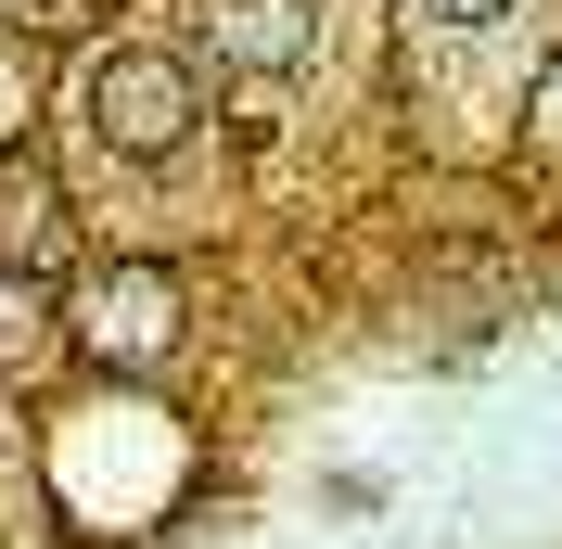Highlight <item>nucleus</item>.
<instances>
[{
  "label": "nucleus",
  "instance_id": "7ed1b4c3",
  "mask_svg": "<svg viewBox=\"0 0 562 549\" xmlns=\"http://www.w3.org/2000/svg\"><path fill=\"white\" fill-rule=\"evenodd\" d=\"M192 38H205L192 65H231L269 90V77L307 65V0H192Z\"/></svg>",
  "mask_w": 562,
  "mask_h": 549
},
{
  "label": "nucleus",
  "instance_id": "39448f33",
  "mask_svg": "<svg viewBox=\"0 0 562 549\" xmlns=\"http://www.w3.org/2000/svg\"><path fill=\"white\" fill-rule=\"evenodd\" d=\"M38 345H52V294H38V281H13V269H0V371H26Z\"/></svg>",
  "mask_w": 562,
  "mask_h": 549
},
{
  "label": "nucleus",
  "instance_id": "f257e3e1",
  "mask_svg": "<svg viewBox=\"0 0 562 549\" xmlns=\"http://www.w3.org/2000/svg\"><path fill=\"white\" fill-rule=\"evenodd\" d=\"M90 128H103L128 167H179V154L205 141V65H192V38L128 26L103 65H90Z\"/></svg>",
  "mask_w": 562,
  "mask_h": 549
},
{
  "label": "nucleus",
  "instance_id": "f03ea898",
  "mask_svg": "<svg viewBox=\"0 0 562 549\" xmlns=\"http://www.w3.org/2000/svg\"><path fill=\"white\" fill-rule=\"evenodd\" d=\"M77 345H90L103 371H154V358L179 345L167 256H103V269H77Z\"/></svg>",
  "mask_w": 562,
  "mask_h": 549
},
{
  "label": "nucleus",
  "instance_id": "20e7f679",
  "mask_svg": "<svg viewBox=\"0 0 562 549\" xmlns=\"http://www.w3.org/2000/svg\"><path fill=\"white\" fill-rule=\"evenodd\" d=\"M0 269L13 281L65 269V179H52V154H26V141H0Z\"/></svg>",
  "mask_w": 562,
  "mask_h": 549
},
{
  "label": "nucleus",
  "instance_id": "423d86ee",
  "mask_svg": "<svg viewBox=\"0 0 562 549\" xmlns=\"http://www.w3.org/2000/svg\"><path fill=\"white\" fill-rule=\"evenodd\" d=\"M512 0H409V26H435V38H473V26H498Z\"/></svg>",
  "mask_w": 562,
  "mask_h": 549
}]
</instances>
